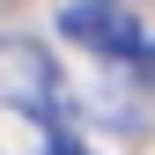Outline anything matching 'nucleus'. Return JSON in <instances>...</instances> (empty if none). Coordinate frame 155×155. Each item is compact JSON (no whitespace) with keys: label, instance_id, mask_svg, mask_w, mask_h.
<instances>
[{"label":"nucleus","instance_id":"1","mask_svg":"<svg viewBox=\"0 0 155 155\" xmlns=\"http://www.w3.org/2000/svg\"><path fill=\"white\" fill-rule=\"evenodd\" d=\"M59 30H67V45L96 52V59H133V52L148 45L140 15H133L126 0H74V8L59 15Z\"/></svg>","mask_w":155,"mask_h":155},{"label":"nucleus","instance_id":"2","mask_svg":"<svg viewBox=\"0 0 155 155\" xmlns=\"http://www.w3.org/2000/svg\"><path fill=\"white\" fill-rule=\"evenodd\" d=\"M52 96H59L52 59L30 45V37H0V104L30 111V118H52Z\"/></svg>","mask_w":155,"mask_h":155},{"label":"nucleus","instance_id":"3","mask_svg":"<svg viewBox=\"0 0 155 155\" xmlns=\"http://www.w3.org/2000/svg\"><path fill=\"white\" fill-rule=\"evenodd\" d=\"M133 67H140V81L155 89V37H148V45H140V52H133Z\"/></svg>","mask_w":155,"mask_h":155},{"label":"nucleus","instance_id":"4","mask_svg":"<svg viewBox=\"0 0 155 155\" xmlns=\"http://www.w3.org/2000/svg\"><path fill=\"white\" fill-rule=\"evenodd\" d=\"M45 155H89V148H81V140H52Z\"/></svg>","mask_w":155,"mask_h":155}]
</instances>
